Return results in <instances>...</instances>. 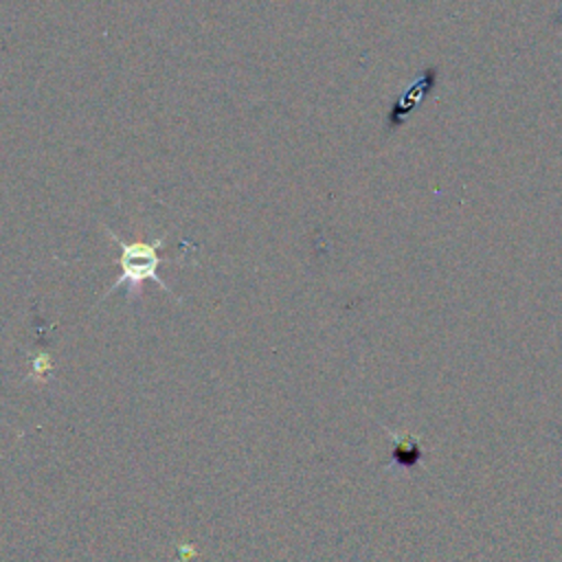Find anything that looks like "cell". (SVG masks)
<instances>
[{"label":"cell","mask_w":562,"mask_h":562,"mask_svg":"<svg viewBox=\"0 0 562 562\" xmlns=\"http://www.w3.org/2000/svg\"><path fill=\"white\" fill-rule=\"evenodd\" d=\"M105 233L110 235V241H114L119 248H121V257H119V268H121V274L119 279L105 290L103 299L108 294H112L114 290L119 288H127V301H136L143 292V283L147 279L156 281L160 285V290H165L167 294H171L169 285L160 279L158 274V268L160 263H165V259L158 255V248L165 244V237H158L154 241H143V239H136V241H123L114 231L105 228Z\"/></svg>","instance_id":"1"}]
</instances>
